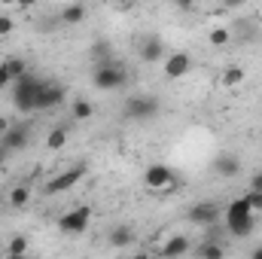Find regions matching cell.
I'll use <instances>...</instances> for the list:
<instances>
[{"label":"cell","mask_w":262,"mask_h":259,"mask_svg":"<svg viewBox=\"0 0 262 259\" xmlns=\"http://www.w3.org/2000/svg\"><path fill=\"white\" fill-rule=\"evenodd\" d=\"M43 85H46V79L37 76V73H31V70L21 73L18 79H12V85H9L12 107L21 110V113H37V98H40Z\"/></svg>","instance_id":"1"},{"label":"cell","mask_w":262,"mask_h":259,"mask_svg":"<svg viewBox=\"0 0 262 259\" xmlns=\"http://www.w3.org/2000/svg\"><path fill=\"white\" fill-rule=\"evenodd\" d=\"M92 82H95V89H101V92H119V89L128 85V70L119 64L116 58H110V61L95 64Z\"/></svg>","instance_id":"2"},{"label":"cell","mask_w":262,"mask_h":259,"mask_svg":"<svg viewBox=\"0 0 262 259\" xmlns=\"http://www.w3.org/2000/svg\"><path fill=\"white\" fill-rule=\"evenodd\" d=\"M122 113L131 122H149V119H156L162 113V104L152 95H131L125 101V107H122Z\"/></svg>","instance_id":"3"},{"label":"cell","mask_w":262,"mask_h":259,"mask_svg":"<svg viewBox=\"0 0 262 259\" xmlns=\"http://www.w3.org/2000/svg\"><path fill=\"white\" fill-rule=\"evenodd\" d=\"M89 226H92V207L89 204H79V207L64 210L58 217V232H64V235H82V232H89Z\"/></svg>","instance_id":"4"},{"label":"cell","mask_w":262,"mask_h":259,"mask_svg":"<svg viewBox=\"0 0 262 259\" xmlns=\"http://www.w3.org/2000/svg\"><path fill=\"white\" fill-rule=\"evenodd\" d=\"M85 177V165H73V168H67L61 174H55L46 186H43V192L46 195H61V192H70L79 180Z\"/></svg>","instance_id":"5"},{"label":"cell","mask_w":262,"mask_h":259,"mask_svg":"<svg viewBox=\"0 0 262 259\" xmlns=\"http://www.w3.org/2000/svg\"><path fill=\"white\" fill-rule=\"evenodd\" d=\"M143 183L149 186V189H174L177 186V174L168 168V165H149L146 171H143Z\"/></svg>","instance_id":"6"},{"label":"cell","mask_w":262,"mask_h":259,"mask_svg":"<svg viewBox=\"0 0 262 259\" xmlns=\"http://www.w3.org/2000/svg\"><path fill=\"white\" fill-rule=\"evenodd\" d=\"M220 204H213V201H195L189 210H186V220L189 223H195L201 229H207V226H213L216 220H220Z\"/></svg>","instance_id":"7"},{"label":"cell","mask_w":262,"mask_h":259,"mask_svg":"<svg viewBox=\"0 0 262 259\" xmlns=\"http://www.w3.org/2000/svg\"><path fill=\"white\" fill-rule=\"evenodd\" d=\"M67 89L61 82H52V79H46V85H43V92H40V98H37V113H46V110H55L61 101H64Z\"/></svg>","instance_id":"8"},{"label":"cell","mask_w":262,"mask_h":259,"mask_svg":"<svg viewBox=\"0 0 262 259\" xmlns=\"http://www.w3.org/2000/svg\"><path fill=\"white\" fill-rule=\"evenodd\" d=\"M162 70H165L168 79H180V76H186V73L192 70V58H189V52H171V55H165Z\"/></svg>","instance_id":"9"},{"label":"cell","mask_w":262,"mask_h":259,"mask_svg":"<svg viewBox=\"0 0 262 259\" xmlns=\"http://www.w3.org/2000/svg\"><path fill=\"white\" fill-rule=\"evenodd\" d=\"M137 55H140L143 64H162V61H165V40H159V37H143Z\"/></svg>","instance_id":"10"},{"label":"cell","mask_w":262,"mask_h":259,"mask_svg":"<svg viewBox=\"0 0 262 259\" xmlns=\"http://www.w3.org/2000/svg\"><path fill=\"white\" fill-rule=\"evenodd\" d=\"M28 137H31V128L28 125H9V128L0 134V143L9 149V153H18L28 146Z\"/></svg>","instance_id":"11"},{"label":"cell","mask_w":262,"mask_h":259,"mask_svg":"<svg viewBox=\"0 0 262 259\" xmlns=\"http://www.w3.org/2000/svg\"><path fill=\"white\" fill-rule=\"evenodd\" d=\"M256 226V217L253 213H241V217H226V232L235 235V238H247Z\"/></svg>","instance_id":"12"},{"label":"cell","mask_w":262,"mask_h":259,"mask_svg":"<svg viewBox=\"0 0 262 259\" xmlns=\"http://www.w3.org/2000/svg\"><path fill=\"white\" fill-rule=\"evenodd\" d=\"M213 171H216L220 177L232 180V177H238V174H241V159H238V156L223 153V156H216V159H213Z\"/></svg>","instance_id":"13"},{"label":"cell","mask_w":262,"mask_h":259,"mask_svg":"<svg viewBox=\"0 0 262 259\" xmlns=\"http://www.w3.org/2000/svg\"><path fill=\"white\" fill-rule=\"evenodd\" d=\"M192 250V241L186 235H168V241L159 247V256H183Z\"/></svg>","instance_id":"14"},{"label":"cell","mask_w":262,"mask_h":259,"mask_svg":"<svg viewBox=\"0 0 262 259\" xmlns=\"http://www.w3.org/2000/svg\"><path fill=\"white\" fill-rule=\"evenodd\" d=\"M85 15H89L85 3H67L64 9L58 12V21H61V25H82Z\"/></svg>","instance_id":"15"},{"label":"cell","mask_w":262,"mask_h":259,"mask_svg":"<svg viewBox=\"0 0 262 259\" xmlns=\"http://www.w3.org/2000/svg\"><path fill=\"white\" fill-rule=\"evenodd\" d=\"M6 201H9L12 210H21V207H28V201H31V189H28L25 183H18V186L9 189V198H6Z\"/></svg>","instance_id":"16"},{"label":"cell","mask_w":262,"mask_h":259,"mask_svg":"<svg viewBox=\"0 0 262 259\" xmlns=\"http://www.w3.org/2000/svg\"><path fill=\"white\" fill-rule=\"evenodd\" d=\"M70 116H73L76 122H85V119H92V116H95V104H92V101H85V98H76V101H73V107H70Z\"/></svg>","instance_id":"17"},{"label":"cell","mask_w":262,"mask_h":259,"mask_svg":"<svg viewBox=\"0 0 262 259\" xmlns=\"http://www.w3.org/2000/svg\"><path fill=\"white\" fill-rule=\"evenodd\" d=\"M113 247H131V241H134V229L131 226H116L113 232H110V238H107Z\"/></svg>","instance_id":"18"},{"label":"cell","mask_w":262,"mask_h":259,"mask_svg":"<svg viewBox=\"0 0 262 259\" xmlns=\"http://www.w3.org/2000/svg\"><path fill=\"white\" fill-rule=\"evenodd\" d=\"M244 79H247L244 67L232 64V67H226V70H223V85H229V89H238V85H241Z\"/></svg>","instance_id":"19"},{"label":"cell","mask_w":262,"mask_h":259,"mask_svg":"<svg viewBox=\"0 0 262 259\" xmlns=\"http://www.w3.org/2000/svg\"><path fill=\"white\" fill-rule=\"evenodd\" d=\"M241 213H253V207H250L247 195L232 198V201H229V207H226V217H241Z\"/></svg>","instance_id":"20"},{"label":"cell","mask_w":262,"mask_h":259,"mask_svg":"<svg viewBox=\"0 0 262 259\" xmlns=\"http://www.w3.org/2000/svg\"><path fill=\"white\" fill-rule=\"evenodd\" d=\"M229 40H232V31H229V28H213V31L207 34V43H210L213 49H223V46H229Z\"/></svg>","instance_id":"21"},{"label":"cell","mask_w":262,"mask_h":259,"mask_svg":"<svg viewBox=\"0 0 262 259\" xmlns=\"http://www.w3.org/2000/svg\"><path fill=\"white\" fill-rule=\"evenodd\" d=\"M113 58V49H110V43L107 40H98V43H92V61L95 64H101V61H110Z\"/></svg>","instance_id":"22"},{"label":"cell","mask_w":262,"mask_h":259,"mask_svg":"<svg viewBox=\"0 0 262 259\" xmlns=\"http://www.w3.org/2000/svg\"><path fill=\"white\" fill-rule=\"evenodd\" d=\"M3 67L9 70V76H12V79H18L21 73H28V61H25V58H18V55H9V58H3Z\"/></svg>","instance_id":"23"},{"label":"cell","mask_w":262,"mask_h":259,"mask_svg":"<svg viewBox=\"0 0 262 259\" xmlns=\"http://www.w3.org/2000/svg\"><path fill=\"white\" fill-rule=\"evenodd\" d=\"M64 143H67V128H61V125L46 134V146H49V149H61Z\"/></svg>","instance_id":"24"},{"label":"cell","mask_w":262,"mask_h":259,"mask_svg":"<svg viewBox=\"0 0 262 259\" xmlns=\"http://www.w3.org/2000/svg\"><path fill=\"white\" fill-rule=\"evenodd\" d=\"M198 256H204V259H220V256H226V247H223V244H213V241H207V244H201V247H198Z\"/></svg>","instance_id":"25"},{"label":"cell","mask_w":262,"mask_h":259,"mask_svg":"<svg viewBox=\"0 0 262 259\" xmlns=\"http://www.w3.org/2000/svg\"><path fill=\"white\" fill-rule=\"evenodd\" d=\"M6 250H9V256H25V253H28V238H25V235H12Z\"/></svg>","instance_id":"26"},{"label":"cell","mask_w":262,"mask_h":259,"mask_svg":"<svg viewBox=\"0 0 262 259\" xmlns=\"http://www.w3.org/2000/svg\"><path fill=\"white\" fill-rule=\"evenodd\" d=\"M15 31V21H12V15H0V37H9Z\"/></svg>","instance_id":"27"},{"label":"cell","mask_w":262,"mask_h":259,"mask_svg":"<svg viewBox=\"0 0 262 259\" xmlns=\"http://www.w3.org/2000/svg\"><path fill=\"white\" fill-rule=\"evenodd\" d=\"M247 201H250L253 213H256V210H262V192H256V189H250V192H247Z\"/></svg>","instance_id":"28"},{"label":"cell","mask_w":262,"mask_h":259,"mask_svg":"<svg viewBox=\"0 0 262 259\" xmlns=\"http://www.w3.org/2000/svg\"><path fill=\"white\" fill-rule=\"evenodd\" d=\"M9 85H12V76H9V70L0 61V89H9Z\"/></svg>","instance_id":"29"},{"label":"cell","mask_w":262,"mask_h":259,"mask_svg":"<svg viewBox=\"0 0 262 259\" xmlns=\"http://www.w3.org/2000/svg\"><path fill=\"white\" fill-rule=\"evenodd\" d=\"M250 189H256V192H262V171H256V174L250 177Z\"/></svg>","instance_id":"30"},{"label":"cell","mask_w":262,"mask_h":259,"mask_svg":"<svg viewBox=\"0 0 262 259\" xmlns=\"http://www.w3.org/2000/svg\"><path fill=\"white\" fill-rule=\"evenodd\" d=\"M195 3H198V0H174V6H177V9H195Z\"/></svg>","instance_id":"31"},{"label":"cell","mask_w":262,"mask_h":259,"mask_svg":"<svg viewBox=\"0 0 262 259\" xmlns=\"http://www.w3.org/2000/svg\"><path fill=\"white\" fill-rule=\"evenodd\" d=\"M244 3H247V0H223L226 9H238V6H244Z\"/></svg>","instance_id":"32"},{"label":"cell","mask_w":262,"mask_h":259,"mask_svg":"<svg viewBox=\"0 0 262 259\" xmlns=\"http://www.w3.org/2000/svg\"><path fill=\"white\" fill-rule=\"evenodd\" d=\"M34 3H37V0H18V3H15V6H18V9H31V6H34Z\"/></svg>","instance_id":"33"},{"label":"cell","mask_w":262,"mask_h":259,"mask_svg":"<svg viewBox=\"0 0 262 259\" xmlns=\"http://www.w3.org/2000/svg\"><path fill=\"white\" fill-rule=\"evenodd\" d=\"M6 159H9V149H6V146H3V143H0V165H3V162H6Z\"/></svg>","instance_id":"34"},{"label":"cell","mask_w":262,"mask_h":259,"mask_svg":"<svg viewBox=\"0 0 262 259\" xmlns=\"http://www.w3.org/2000/svg\"><path fill=\"white\" fill-rule=\"evenodd\" d=\"M6 128H9V119H3V116H0V134H3Z\"/></svg>","instance_id":"35"},{"label":"cell","mask_w":262,"mask_h":259,"mask_svg":"<svg viewBox=\"0 0 262 259\" xmlns=\"http://www.w3.org/2000/svg\"><path fill=\"white\" fill-rule=\"evenodd\" d=\"M113 3H116V6H131L134 0H113Z\"/></svg>","instance_id":"36"},{"label":"cell","mask_w":262,"mask_h":259,"mask_svg":"<svg viewBox=\"0 0 262 259\" xmlns=\"http://www.w3.org/2000/svg\"><path fill=\"white\" fill-rule=\"evenodd\" d=\"M0 3H3V6H15L18 0H0Z\"/></svg>","instance_id":"37"},{"label":"cell","mask_w":262,"mask_h":259,"mask_svg":"<svg viewBox=\"0 0 262 259\" xmlns=\"http://www.w3.org/2000/svg\"><path fill=\"white\" fill-rule=\"evenodd\" d=\"M253 259H262V247H256V250H253Z\"/></svg>","instance_id":"38"},{"label":"cell","mask_w":262,"mask_h":259,"mask_svg":"<svg viewBox=\"0 0 262 259\" xmlns=\"http://www.w3.org/2000/svg\"><path fill=\"white\" fill-rule=\"evenodd\" d=\"M3 204H6V198H3V195H0V207H3Z\"/></svg>","instance_id":"39"}]
</instances>
